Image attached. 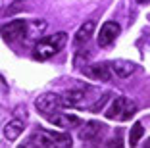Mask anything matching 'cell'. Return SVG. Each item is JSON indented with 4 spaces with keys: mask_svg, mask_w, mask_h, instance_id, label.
Segmentation results:
<instances>
[{
    "mask_svg": "<svg viewBox=\"0 0 150 148\" xmlns=\"http://www.w3.org/2000/svg\"><path fill=\"white\" fill-rule=\"evenodd\" d=\"M119 33H121V27H119V23H115V21H106L104 25L100 27V31H98L96 44H98V46H102V48L110 46V44L119 37Z\"/></svg>",
    "mask_w": 150,
    "mask_h": 148,
    "instance_id": "10",
    "label": "cell"
},
{
    "mask_svg": "<svg viewBox=\"0 0 150 148\" xmlns=\"http://www.w3.org/2000/svg\"><path fill=\"white\" fill-rule=\"evenodd\" d=\"M31 27H33V33H42L46 29V21L44 19H35V21H31Z\"/></svg>",
    "mask_w": 150,
    "mask_h": 148,
    "instance_id": "17",
    "label": "cell"
},
{
    "mask_svg": "<svg viewBox=\"0 0 150 148\" xmlns=\"http://www.w3.org/2000/svg\"><path fill=\"white\" fill-rule=\"evenodd\" d=\"M110 98H112V92H110V91H106V92H102V96H100V98H98V100L94 102L93 106H88V110H91V112H93V113L100 112V110L104 108V104H106V102L110 100Z\"/></svg>",
    "mask_w": 150,
    "mask_h": 148,
    "instance_id": "16",
    "label": "cell"
},
{
    "mask_svg": "<svg viewBox=\"0 0 150 148\" xmlns=\"http://www.w3.org/2000/svg\"><path fill=\"white\" fill-rule=\"evenodd\" d=\"M25 131V119H19V118H13L12 121H8L4 125V139L10 140V142H16V140L21 137V133Z\"/></svg>",
    "mask_w": 150,
    "mask_h": 148,
    "instance_id": "12",
    "label": "cell"
},
{
    "mask_svg": "<svg viewBox=\"0 0 150 148\" xmlns=\"http://www.w3.org/2000/svg\"><path fill=\"white\" fill-rule=\"evenodd\" d=\"M94 29H96V21H94V19H88V21H85L83 25L77 29V33H75V39H73L75 46H81V44L87 42V40L93 37Z\"/></svg>",
    "mask_w": 150,
    "mask_h": 148,
    "instance_id": "13",
    "label": "cell"
},
{
    "mask_svg": "<svg viewBox=\"0 0 150 148\" xmlns=\"http://www.w3.org/2000/svg\"><path fill=\"white\" fill-rule=\"evenodd\" d=\"M67 39H69L67 33L60 31V33H54L50 37H44V39L37 40L35 48H33V58L39 62H44V60H48V58H52L54 54H58L67 44Z\"/></svg>",
    "mask_w": 150,
    "mask_h": 148,
    "instance_id": "1",
    "label": "cell"
},
{
    "mask_svg": "<svg viewBox=\"0 0 150 148\" xmlns=\"http://www.w3.org/2000/svg\"><path fill=\"white\" fill-rule=\"evenodd\" d=\"M2 119H4V110L0 108V123H2Z\"/></svg>",
    "mask_w": 150,
    "mask_h": 148,
    "instance_id": "19",
    "label": "cell"
},
{
    "mask_svg": "<svg viewBox=\"0 0 150 148\" xmlns=\"http://www.w3.org/2000/svg\"><path fill=\"white\" fill-rule=\"evenodd\" d=\"M44 118L48 119V123H52L54 127H60V129H66V131H69V129H75V127H79L81 123V118L79 115H71V113H67V112H52V113H48V115H44Z\"/></svg>",
    "mask_w": 150,
    "mask_h": 148,
    "instance_id": "6",
    "label": "cell"
},
{
    "mask_svg": "<svg viewBox=\"0 0 150 148\" xmlns=\"http://www.w3.org/2000/svg\"><path fill=\"white\" fill-rule=\"evenodd\" d=\"M104 131H106V125H104V123L91 119V121L83 123V127H81V131H79V139L85 140V142H96V140L104 135Z\"/></svg>",
    "mask_w": 150,
    "mask_h": 148,
    "instance_id": "9",
    "label": "cell"
},
{
    "mask_svg": "<svg viewBox=\"0 0 150 148\" xmlns=\"http://www.w3.org/2000/svg\"><path fill=\"white\" fill-rule=\"evenodd\" d=\"M88 58H91V52H88V50H79V52H75V56H73V67H75V69H81L83 65L88 64Z\"/></svg>",
    "mask_w": 150,
    "mask_h": 148,
    "instance_id": "15",
    "label": "cell"
},
{
    "mask_svg": "<svg viewBox=\"0 0 150 148\" xmlns=\"http://www.w3.org/2000/svg\"><path fill=\"white\" fill-rule=\"evenodd\" d=\"M88 87L83 89H69L62 94V102L66 108H87V102H88Z\"/></svg>",
    "mask_w": 150,
    "mask_h": 148,
    "instance_id": "7",
    "label": "cell"
},
{
    "mask_svg": "<svg viewBox=\"0 0 150 148\" xmlns=\"http://www.w3.org/2000/svg\"><path fill=\"white\" fill-rule=\"evenodd\" d=\"M135 113H137V104L127 96H117L112 100V106L106 112V118L115 119V121H129Z\"/></svg>",
    "mask_w": 150,
    "mask_h": 148,
    "instance_id": "3",
    "label": "cell"
},
{
    "mask_svg": "<svg viewBox=\"0 0 150 148\" xmlns=\"http://www.w3.org/2000/svg\"><path fill=\"white\" fill-rule=\"evenodd\" d=\"M106 64H108V67H110V71H114V73L121 79L131 77V75L135 73V69H137V65L133 64V62H129V60H114V62H106Z\"/></svg>",
    "mask_w": 150,
    "mask_h": 148,
    "instance_id": "11",
    "label": "cell"
},
{
    "mask_svg": "<svg viewBox=\"0 0 150 148\" xmlns=\"http://www.w3.org/2000/svg\"><path fill=\"white\" fill-rule=\"evenodd\" d=\"M35 108H37V112H40L42 115L58 112V110L64 108L62 94H58V92H44V94H40L35 100Z\"/></svg>",
    "mask_w": 150,
    "mask_h": 148,
    "instance_id": "4",
    "label": "cell"
},
{
    "mask_svg": "<svg viewBox=\"0 0 150 148\" xmlns=\"http://www.w3.org/2000/svg\"><path fill=\"white\" fill-rule=\"evenodd\" d=\"M142 137H144V125L141 121H135L131 127V133H129V144L131 146H137Z\"/></svg>",
    "mask_w": 150,
    "mask_h": 148,
    "instance_id": "14",
    "label": "cell"
},
{
    "mask_svg": "<svg viewBox=\"0 0 150 148\" xmlns=\"http://www.w3.org/2000/svg\"><path fill=\"white\" fill-rule=\"evenodd\" d=\"M79 71H83V75H87L88 79H94V81H100V83H108L112 79V71L108 67L106 62H100V64H87L83 65Z\"/></svg>",
    "mask_w": 150,
    "mask_h": 148,
    "instance_id": "8",
    "label": "cell"
},
{
    "mask_svg": "<svg viewBox=\"0 0 150 148\" xmlns=\"http://www.w3.org/2000/svg\"><path fill=\"white\" fill-rule=\"evenodd\" d=\"M137 2H139V4H144V6H146V4L150 2V0H137Z\"/></svg>",
    "mask_w": 150,
    "mask_h": 148,
    "instance_id": "20",
    "label": "cell"
},
{
    "mask_svg": "<svg viewBox=\"0 0 150 148\" xmlns=\"http://www.w3.org/2000/svg\"><path fill=\"white\" fill-rule=\"evenodd\" d=\"M0 35L6 42H16L27 37V21L23 19H13V21L6 23L0 27Z\"/></svg>",
    "mask_w": 150,
    "mask_h": 148,
    "instance_id": "5",
    "label": "cell"
},
{
    "mask_svg": "<svg viewBox=\"0 0 150 148\" xmlns=\"http://www.w3.org/2000/svg\"><path fill=\"white\" fill-rule=\"evenodd\" d=\"M40 146V148H48V146H71L73 139L69 133H58V131H44L37 129V133L25 142V146Z\"/></svg>",
    "mask_w": 150,
    "mask_h": 148,
    "instance_id": "2",
    "label": "cell"
},
{
    "mask_svg": "<svg viewBox=\"0 0 150 148\" xmlns=\"http://www.w3.org/2000/svg\"><path fill=\"white\" fill-rule=\"evenodd\" d=\"M13 115H16V118H19V119H25L27 118L25 106H18V108H16V112H13Z\"/></svg>",
    "mask_w": 150,
    "mask_h": 148,
    "instance_id": "18",
    "label": "cell"
}]
</instances>
